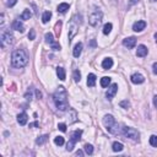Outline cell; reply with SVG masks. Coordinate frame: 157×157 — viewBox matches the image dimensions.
<instances>
[{
  "label": "cell",
  "instance_id": "1",
  "mask_svg": "<svg viewBox=\"0 0 157 157\" xmlns=\"http://www.w3.org/2000/svg\"><path fill=\"white\" fill-rule=\"evenodd\" d=\"M53 99H54V103L59 111L64 112L69 108V102H68V92L63 86H59L57 88V91L53 95Z\"/></svg>",
  "mask_w": 157,
  "mask_h": 157
},
{
  "label": "cell",
  "instance_id": "2",
  "mask_svg": "<svg viewBox=\"0 0 157 157\" xmlns=\"http://www.w3.org/2000/svg\"><path fill=\"white\" fill-rule=\"evenodd\" d=\"M28 63V55L23 49H16L11 54V67L15 69H22Z\"/></svg>",
  "mask_w": 157,
  "mask_h": 157
},
{
  "label": "cell",
  "instance_id": "3",
  "mask_svg": "<svg viewBox=\"0 0 157 157\" xmlns=\"http://www.w3.org/2000/svg\"><path fill=\"white\" fill-rule=\"evenodd\" d=\"M103 124L106 126V129L108 130V133L117 135V134H120V130H119V125L117 124L114 117L111 114H107L103 117Z\"/></svg>",
  "mask_w": 157,
  "mask_h": 157
},
{
  "label": "cell",
  "instance_id": "4",
  "mask_svg": "<svg viewBox=\"0 0 157 157\" xmlns=\"http://www.w3.org/2000/svg\"><path fill=\"white\" fill-rule=\"evenodd\" d=\"M82 23V17L81 15H74L70 20V25H69V43L71 42L73 37L76 34L77 30H78V26Z\"/></svg>",
  "mask_w": 157,
  "mask_h": 157
},
{
  "label": "cell",
  "instance_id": "5",
  "mask_svg": "<svg viewBox=\"0 0 157 157\" xmlns=\"http://www.w3.org/2000/svg\"><path fill=\"white\" fill-rule=\"evenodd\" d=\"M0 43H1V48L6 49L12 46L14 43V36H12L10 30H4L1 32V37H0Z\"/></svg>",
  "mask_w": 157,
  "mask_h": 157
},
{
  "label": "cell",
  "instance_id": "6",
  "mask_svg": "<svg viewBox=\"0 0 157 157\" xmlns=\"http://www.w3.org/2000/svg\"><path fill=\"white\" fill-rule=\"evenodd\" d=\"M102 17H103L102 11L98 10V9H95V10L92 11V14H91L90 17H88V22H90L91 26L97 27V26H99L101 22H102Z\"/></svg>",
  "mask_w": 157,
  "mask_h": 157
},
{
  "label": "cell",
  "instance_id": "7",
  "mask_svg": "<svg viewBox=\"0 0 157 157\" xmlns=\"http://www.w3.org/2000/svg\"><path fill=\"white\" fill-rule=\"evenodd\" d=\"M122 134L126 138V139H132L134 141H139L140 140V134L135 128H130V126H124L122 130Z\"/></svg>",
  "mask_w": 157,
  "mask_h": 157
},
{
  "label": "cell",
  "instance_id": "8",
  "mask_svg": "<svg viewBox=\"0 0 157 157\" xmlns=\"http://www.w3.org/2000/svg\"><path fill=\"white\" fill-rule=\"evenodd\" d=\"M81 135H82V130H81V129L75 130V132L71 134L70 141L68 142V145H67V151H73V149H74V146H75V144H76L77 141L81 140Z\"/></svg>",
  "mask_w": 157,
  "mask_h": 157
},
{
  "label": "cell",
  "instance_id": "9",
  "mask_svg": "<svg viewBox=\"0 0 157 157\" xmlns=\"http://www.w3.org/2000/svg\"><path fill=\"white\" fill-rule=\"evenodd\" d=\"M136 44V38L135 37H129V38H125L123 39V46L128 49H133Z\"/></svg>",
  "mask_w": 157,
  "mask_h": 157
},
{
  "label": "cell",
  "instance_id": "10",
  "mask_svg": "<svg viewBox=\"0 0 157 157\" xmlns=\"http://www.w3.org/2000/svg\"><path fill=\"white\" fill-rule=\"evenodd\" d=\"M117 91H118V85H117V84H112V85L108 87L107 92H106V96H107V98H108L109 101L113 99V97H114L115 93H117Z\"/></svg>",
  "mask_w": 157,
  "mask_h": 157
},
{
  "label": "cell",
  "instance_id": "11",
  "mask_svg": "<svg viewBox=\"0 0 157 157\" xmlns=\"http://www.w3.org/2000/svg\"><path fill=\"white\" fill-rule=\"evenodd\" d=\"M145 27H146V22L145 21H136L133 25V30L135 32H141V31L145 30Z\"/></svg>",
  "mask_w": 157,
  "mask_h": 157
},
{
  "label": "cell",
  "instance_id": "12",
  "mask_svg": "<svg viewBox=\"0 0 157 157\" xmlns=\"http://www.w3.org/2000/svg\"><path fill=\"white\" fill-rule=\"evenodd\" d=\"M147 53H149V49L144 46V44H141V46H139L138 47V50H136V55L139 57V58H144V57H146L147 55Z\"/></svg>",
  "mask_w": 157,
  "mask_h": 157
},
{
  "label": "cell",
  "instance_id": "13",
  "mask_svg": "<svg viewBox=\"0 0 157 157\" xmlns=\"http://www.w3.org/2000/svg\"><path fill=\"white\" fill-rule=\"evenodd\" d=\"M11 27H12V30L19 31L21 33L25 31V27H23V25H22V22L20 20H14V22H12V25H11Z\"/></svg>",
  "mask_w": 157,
  "mask_h": 157
},
{
  "label": "cell",
  "instance_id": "14",
  "mask_svg": "<svg viewBox=\"0 0 157 157\" xmlns=\"http://www.w3.org/2000/svg\"><path fill=\"white\" fill-rule=\"evenodd\" d=\"M130 78H132V82H133V84H136V85L142 84L144 81H145V77H144L141 74H133Z\"/></svg>",
  "mask_w": 157,
  "mask_h": 157
},
{
  "label": "cell",
  "instance_id": "15",
  "mask_svg": "<svg viewBox=\"0 0 157 157\" xmlns=\"http://www.w3.org/2000/svg\"><path fill=\"white\" fill-rule=\"evenodd\" d=\"M81 52H82V43H80L78 42L75 47H74V50H73V55L75 57V58H78L81 55Z\"/></svg>",
  "mask_w": 157,
  "mask_h": 157
},
{
  "label": "cell",
  "instance_id": "16",
  "mask_svg": "<svg viewBox=\"0 0 157 157\" xmlns=\"http://www.w3.org/2000/svg\"><path fill=\"white\" fill-rule=\"evenodd\" d=\"M27 120H28V115L26 114L25 112L17 115V122H19V124H20V125H26Z\"/></svg>",
  "mask_w": 157,
  "mask_h": 157
},
{
  "label": "cell",
  "instance_id": "17",
  "mask_svg": "<svg viewBox=\"0 0 157 157\" xmlns=\"http://www.w3.org/2000/svg\"><path fill=\"white\" fill-rule=\"evenodd\" d=\"M113 67V59L112 58H106L103 61H102V68L104 69V70H108V69H111Z\"/></svg>",
  "mask_w": 157,
  "mask_h": 157
},
{
  "label": "cell",
  "instance_id": "18",
  "mask_svg": "<svg viewBox=\"0 0 157 157\" xmlns=\"http://www.w3.org/2000/svg\"><path fill=\"white\" fill-rule=\"evenodd\" d=\"M96 75L95 74H88L87 76V86L88 87H93L96 85Z\"/></svg>",
  "mask_w": 157,
  "mask_h": 157
},
{
  "label": "cell",
  "instance_id": "19",
  "mask_svg": "<svg viewBox=\"0 0 157 157\" xmlns=\"http://www.w3.org/2000/svg\"><path fill=\"white\" fill-rule=\"evenodd\" d=\"M69 111H70V113H71V115L69 117V124H73V123H75V122L77 120V112H76L74 108H70Z\"/></svg>",
  "mask_w": 157,
  "mask_h": 157
},
{
  "label": "cell",
  "instance_id": "20",
  "mask_svg": "<svg viewBox=\"0 0 157 157\" xmlns=\"http://www.w3.org/2000/svg\"><path fill=\"white\" fill-rule=\"evenodd\" d=\"M69 10V4L68 3H61L58 5V12H60V14H65Z\"/></svg>",
  "mask_w": 157,
  "mask_h": 157
},
{
  "label": "cell",
  "instance_id": "21",
  "mask_svg": "<svg viewBox=\"0 0 157 157\" xmlns=\"http://www.w3.org/2000/svg\"><path fill=\"white\" fill-rule=\"evenodd\" d=\"M57 75H58V77H59V80H61V81H64V80H65V77H67V75H65V70H64V68H60V67L57 68Z\"/></svg>",
  "mask_w": 157,
  "mask_h": 157
},
{
  "label": "cell",
  "instance_id": "22",
  "mask_svg": "<svg viewBox=\"0 0 157 157\" xmlns=\"http://www.w3.org/2000/svg\"><path fill=\"white\" fill-rule=\"evenodd\" d=\"M112 149H113V151H114V152H120V151H123L124 146H123V144H120V142L115 141V142H113V146H112Z\"/></svg>",
  "mask_w": 157,
  "mask_h": 157
},
{
  "label": "cell",
  "instance_id": "23",
  "mask_svg": "<svg viewBox=\"0 0 157 157\" xmlns=\"http://www.w3.org/2000/svg\"><path fill=\"white\" fill-rule=\"evenodd\" d=\"M48 135H42V136H39L37 140H36V144L37 145H43V144H46L48 141Z\"/></svg>",
  "mask_w": 157,
  "mask_h": 157
},
{
  "label": "cell",
  "instance_id": "24",
  "mask_svg": "<svg viewBox=\"0 0 157 157\" xmlns=\"http://www.w3.org/2000/svg\"><path fill=\"white\" fill-rule=\"evenodd\" d=\"M109 84H111V77L104 76V77L101 78V86H102V87H108Z\"/></svg>",
  "mask_w": 157,
  "mask_h": 157
},
{
  "label": "cell",
  "instance_id": "25",
  "mask_svg": "<svg viewBox=\"0 0 157 157\" xmlns=\"http://www.w3.org/2000/svg\"><path fill=\"white\" fill-rule=\"evenodd\" d=\"M31 16H32V14H31V10L26 9V10L22 12L21 19H22V20H30V19H31Z\"/></svg>",
  "mask_w": 157,
  "mask_h": 157
},
{
  "label": "cell",
  "instance_id": "26",
  "mask_svg": "<svg viewBox=\"0 0 157 157\" xmlns=\"http://www.w3.org/2000/svg\"><path fill=\"white\" fill-rule=\"evenodd\" d=\"M50 17H52V12H50V11H44V14H43V16H42V22H43V23H47V22L50 20Z\"/></svg>",
  "mask_w": 157,
  "mask_h": 157
},
{
  "label": "cell",
  "instance_id": "27",
  "mask_svg": "<svg viewBox=\"0 0 157 157\" xmlns=\"http://www.w3.org/2000/svg\"><path fill=\"white\" fill-rule=\"evenodd\" d=\"M112 23H106L104 25V27H103V33L104 34H109L111 33V31H112Z\"/></svg>",
  "mask_w": 157,
  "mask_h": 157
},
{
  "label": "cell",
  "instance_id": "28",
  "mask_svg": "<svg viewBox=\"0 0 157 157\" xmlns=\"http://www.w3.org/2000/svg\"><path fill=\"white\" fill-rule=\"evenodd\" d=\"M84 149H85V152L87 155H92L93 153V146L90 145V144H86V145L84 146Z\"/></svg>",
  "mask_w": 157,
  "mask_h": 157
},
{
  "label": "cell",
  "instance_id": "29",
  "mask_svg": "<svg viewBox=\"0 0 157 157\" xmlns=\"http://www.w3.org/2000/svg\"><path fill=\"white\" fill-rule=\"evenodd\" d=\"M44 37H46V42H47V43H48L49 46H50L52 43L54 42V38H53V34H52L50 32H49V33H46V36H44Z\"/></svg>",
  "mask_w": 157,
  "mask_h": 157
},
{
  "label": "cell",
  "instance_id": "30",
  "mask_svg": "<svg viewBox=\"0 0 157 157\" xmlns=\"http://www.w3.org/2000/svg\"><path fill=\"white\" fill-rule=\"evenodd\" d=\"M54 144H55L57 146L64 145V138H63V136H57V138L54 139Z\"/></svg>",
  "mask_w": 157,
  "mask_h": 157
},
{
  "label": "cell",
  "instance_id": "31",
  "mask_svg": "<svg viewBox=\"0 0 157 157\" xmlns=\"http://www.w3.org/2000/svg\"><path fill=\"white\" fill-rule=\"evenodd\" d=\"M73 77H74L75 82H80V80H81V74H80V71H78V70H75Z\"/></svg>",
  "mask_w": 157,
  "mask_h": 157
},
{
  "label": "cell",
  "instance_id": "32",
  "mask_svg": "<svg viewBox=\"0 0 157 157\" xmlns=\"http://www.w3.org/2000/svg\"><path fill=\"white\" fill-rule=\"evenodd\" d=\"M150 145L153 146V147H157V136L156 135L150 136Z\"/></svg>",
  "mask_w": 157,
  "mask_h": 157
},
{
  "label": "cell",
  "instance_id": "33",
  "mask_svg": "<svg viewBox=\"0 0 157 157\" xmlns=\"http://www.w3.org/2000/svg\"><path fill=\"white\" fill-rule=\"evenodd\" d=\"M50 47H52V49H54V50H60L61 49V47H60V44L58 43V42H53V43H52L50 44Z\"/></svg>",
  "mask_w": 157,
  "mask_h": 157
},
{
  "label": "cell",
  "instance_id": "34",
  "mask_svg": "<svg viewBox=\"0 0 157 157\" xmlns=\"http://www.w3.org/2000/svg\"><path fill=\"white\" fill-rule=\"evenodd\" d=\"M120 107H123V108L128 109V108L130 107V102H129L128 99H125V101H122V102H120Z\"/></svg>",
  "mask_w": 157,
  "mask_h": 157
},
{
  "label": "cell",
  "instance_id": "35",
  "mask_svg": "<svg viewBox=\"0 0 157 157\" xmlns=\"http://www.w3.org/2000/svg\"><path fill=\"white\" fill-rule=\"evenodd\" d=\"M60 28H61V21H58L57 25H55V33H57V36L60 34Z\"/></svg>",
  "mask_w": 157,
  "mask_h": 157
},
{
  "label": "cell",
  "instance_id": "36",
  "mask_svg": "<svg viewBox=\"0 0 157 157\" xmlns=\"http://www.w3.org/2000/svg\"><path fill=\"white\" fill-rule=\"evenodd\" d=\"M36 38V31L34 30H30V33H28V39L30 41H33Z\"/></svg>",
  "mask_w": 157,
  "mask_h": 157
},
{
  "label": "cell",
  "instance_id": "37",
  "mask_svg": "<svg viewBox=\"0 0 157 157\" xmlns=\"http://www.w3.org/2000/svg\"><path fill=\"white\" fill-rule=\"evenodd\" d=\"M58 128H59V130H60V132H63V133H65V132H67V124L60 123V124H58Z\"/></svg>",
  "mask_w": 157,
  "mask_h": 157
},
{
  "label": "cell",
  "instance_id": "38",
  "mask_svg": "<svg viewBox=\"0 0 157 157\" xmlns=\"http://www.w3.org/2000/svg\"><path fill=\"white\" fill-rule=\"evenodd\" d=\"M16 3H17V0H7V1H6V5H7L9 7H12Z\"/></svg>",
  "mask_w": 157,
  "mask_h": 157
},
{
  "label": "cell",
  "instance_id": "39",
  "mask_svg": "<svg viewBox=\"0 0 157 157\" xmlns=\"http://www.w3.org/2000/svg\"><path fill=\"white\" fill-rule=\"evenodd\" d=\"M25 98H26V99H27V101H31V99H32V93L30 92V90L27 91V93H26V95H25Z\"/></svg>",
  "mask_w": 157,
  "mask_h": 157
},
{
  "label": "cell",
  "instance_id": "40",
  "mask_svg": "<svg viewBox=\"0 0 157 157\" xmlns=\"http://www.w3.org/2000/svg\"><path fill=\"white\" fill-rule=\"evenodd\" d=\"M34 91H36V96H37V98H38V99H41V97H42L41 91H38V90H34Z\"/></svg>",
  "mask_w": 157,
  "mask_h": 157
},
{
  "label": "cell",
  "instance_id": "41",
  "mask_svg": "<svg viewBox=\"0 0 157 157\" xmlns=\"http://www.w3.org/2000/svg\"><path fill=\"white\" fill-rule=\"evenodd\" d=\"M152 69H153V73L157 75V63H155V64L152 65Z\"/></svg>",
  "mask_w": 157,
  "mask_h": 157
},
{
  "label": "cell",
  "instance_id": "42",
  "mask_svg": "<svg viewBox=\"0 0 157 157\" xmlns=\"http://www.w3.org/2000/svg\"><path fill=\"white\" fill-rule=\"evenodd\" d=\"M75 155H76V156H84V152H82L81 150H78V151H76Z\"/></svg>",
  "mask_w": 157,
  "mask_h": 157
},
{
  "label": "cell",
  "instance_id": "43",
  "mask_svg": "<svg viewBox=\"0 0 157 157\" xmlns=\"http://www.w3.org/2000/svg\"><path fill=\"white\" fill-rule=\"evenodd\" d=\"M153 104H155V107L157 108V95L153 97Z\"/></svg>",
  "mask_w": 157,
  "mask_h": 157
},
{
  "label": "cell",
  "instance_id": "44",
  "mask_svg": "<svg viewBox=\"0 0 157 157\" xmlns=\"http://www.w3.org/2000/svg\"><path fill=\"white\" fill-rule=\"evenodd\" d=\"M36 126H38V123H37V122H34V123L30 124V128H36Z\"/></svg>",
  "mask_w": 157,
  "mask_h": 157
},
{
  "label": "cell",
  "instance_id": "45",
  "mask_svg": "<svg viewBox=\"0 0 157 157\" xmlns=\"http://www.w3.org/2000/svg\"><path fill=\"white\" fill-rule=\"evenodd\" d=\"M138 1H139V0H132V1H130V5H135Z\"/></svg>",
  "mask_w": 157,
  "mask_h": 157
},
{
  "label": "cell",
  "instance_id": "46",
  "mask_svg": "<svg viewBox=\"0 0 157 157\" xmlns=\"http://www.w3.org/2000/svg\"><path fill=\"white\" fill-rule=\"evenodd\" d=\"M155 38H156V42H157V32L155 33Z\"/></svg>",
  "mask_w": 157,
  "mask_h": 157
},
{
  "label": "cell",
  "instance_id": "47",
  "mask_svg": "<svg viewBox=\"0 0 157 157\" xmlns=\"http://www.w3.org/2000/svg\"><path fill=\"white\" fill-rule=\"evenodd\" d=\"M151 1H157V0H151Z\"/></svg>",
  "mask_w": 157,
  "mask_h": 157
}]
</instances>
